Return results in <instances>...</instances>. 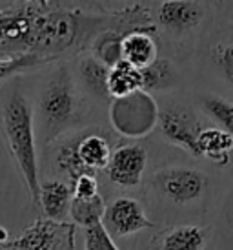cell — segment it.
Masks as SVG:
<instances>
[{"label": "cell", "mask_w": 233, "mask_h": 250, "mask_svg": "<svg viewBox=\"0 0 233 250\" xmlns=\"http://www.w3.org/2000/svg\"><path fill=\"white\" fill-rule=\"evenodd\" d=\"M7 239H11V237H9V232L0 225V250H4V243H6Z\"/></svg>", "instance_id": "25"}, {"label": "cell", "mask_w": 233, "mask_h": 250, "mask_svg": "<svg viewBox=\"0 0 233 250\" xmlns=\"http://www.w3.org/2000/svg\"><path fill=\"white\" fill-rule=\"evenodd\" d=\"M40 141L49 145L80 119V95L66 66H58L44 83L37 101Z\"/></svg>", "instance_id": "2"}, {"label": "cell", "mask_w": 233, "mask_h": 250, "mask_svg": "<svg viewBox=\"0 0 233 250\" xmlns=\"http://www.w3.org/2000/svg\"><path fill=\"white\" fill-rule=\"evenodd\" d=\"M153 187L166 199L188 205V203L199 201L208 188L206 174L184 167H168L155 172L153 175Z\"/></svg>", "instance_id": "6"}, {"label": "cell", "mask_w": 233, "mask_h": 250, "mask_svg": "<svg viewBox=\"0 0 233 250\" xmlns=\"http://www.w3.org/2000/svg\"><path fill=\"white\" fill-rule=\"evenodd\" d=\"M75 249V223L40 217L19 237L7 239L4 250H71Z\"/></svg>", "instance_id": "5"}, {"label": "cell", "mask_w": 233, "mask_h": 250, "mask_svg": "<svg viewBox=\"0 0 233 250\" xmlns=\"http://www.w3.org/2000/svg\"><path fill=\"white\" fill-rule=\"evenodd\" d=\"M71 199H73V188L68 183L58 179L40 183L39 207L42 208L46 217H51V219H66L69 215Z\"/></svg>", "instance_id": "11"}, {"label": "cell", "mask_w": 233, "mask_h": 250, "mask_svg": "<svg viewBox=\"0 0 233 250\" xmlns=\"http://www.w3.org/2000/svg\"><path fill=\"white\" fill-rule=\"evenodd\" d=\"M78 79L86 90L98 99L110 97L108 90V75H110V66H106L102 61H98L95 55H89L80 59L78 68H77Z\"/></svg>", "instance_id": "15"}, {"label": "cell", "mask_w": 233, "mask_h": 250, "mask_svg": "<svg viewBox=\"0 0 233 250\" xmlns=\"http://www.w3.org/2000/svg\"><path fill=\"white\" fill-rule=\"evenodd\" d=\"M217 64H219L220 71L224 73V77L228 79V83L233 84V44L222 46V48L219 49Z\"/></svg>", "instance_id": "24"}, {"label": "cell", "mask_w": 233, "mask_h": 250, "mask_svg": "<svg viewBox=\"0 0 233 250\" xmlns=\"http://www.w3.org/2000/svg\"><path fill=\"white\" fill-rule=\"evenodd\" d=\"M199 155H204L212 163L226 167L232 161L233 137L222 128H202L199 133Z\"/></svg>", "instance_id": "13"}, {"label": "cell", "mask_w": 233, "mask_h": 250, "mask_svg": "<svg viewBox=\"0 0 233 250\" xmlns=\"http://www.w3.org/2000/svg\"><path fill=\"white\" fill-rule=\"evenodd\" d=\"M0 125H2V133L6 139L7 150L26 183L31 203L35 207H39L40 177H39L35 115L31 103L19 88H13L2 101Z\"/></svg>", "instance_id": "1"}, {"label": "cell", "mask_w": 233, "mask_h": 250, "mask_svg": "<svg viewBox=\"0 0 233 250\" xmlns=\"http://www.w3.org/2000/svg\"><path fill=\"white\" fill-rule=\"evenodd\" d=\"M84 249L88 250H116L115 239L111 236L108 229L104 227L102 221L93 223L86 227V234H84Z\"/></svg>", "instance_id": "22"}, {"label": "cell", "mask_w": 233, "mask_h": 250, "mask_svg": "<svg viewBox=\"0 0 233 250\" xmlns=\"http://www.w3.org/2000/svg\"><path fill=\"white\" fill-rule=\"evenodd\" d=\"M158 115H160V108L157 101L144 88L131 91L122 97L111 99V126L124 137L138 139L151 133L158 125Z\"/></svg>", "instance_id": "4"}, {"label": "cell", "mask_w": 233, "mask_h": 250, "mask_svg": "<svg viewBox=\"0 0 233 250\" xmlns=\"http://www.w3.org/2000/svg\"><path fill=\"white\" fill-rule=\"evenodd\" d=\"M122 59L138 68H144L157 59V44L151 37V28L135 26L122 35Z\"/></svg>", "instance_id": "12"}, {"label": "cell", "mask_w": 233, "mask_h": 250, "mask_svg": "<svg viewBox=\"0 0 233 250\" xmlns=\"http://www.w3.org/2000/svg\"><path fill=\"white\" fill-rule=\"evenodd\" d=\"M148 165V152L142 145H122L111 152L106 174L118 187H137Z\"/></svg>", "instance_id": "9"}, {"label": "cell", "mask_w": 233, "mask_h": 250, "mask_svg": "<svg viewBox=\"0 0 233 250\" xmlns=\"http://www.w3.org/2000/svg\"><path fill=\"white\" fill-rule=\"evenodd\" d=\"M37 4H40V6H49V0H35Z\"/></svg>", "instance_id": "26"}, {"label": "cell", "mask_w": 233, "mask_h": 250, "mask_svg": "<svg viewBox=\"0 0 233 250\" xmlns=\"http://www.w3.org/2000/svg\"><path fill=\"white\" fill-rule=\"evenodd\" d=\"M73 197H91L98 194V183L95 174H82L71 181Z\"/></svg>", "instance_id": "23"}, {"label": "cell", "mask_w": 233, "mask_h": 250, "mask_svg": "<svg viewBox=\"0 0 233 250\" xmlns=\"http://www.w3.org/2000/svg\"><path fill=\"white\" fill-rule=\"evenodd\" d=\"M162 135L172 145L186 150L192 155H199V133L202 130L195 113L184 106H168L158 115Z\"/></svg>", "instance_id": "7"}, {"label": "cell", "mask_w": 233, "mask_h": 250, "mask_svg": "<svg viewBox=\"0 0 233 250\" xmlns=\"http://www.w3.org/2000/svg\"><path fill=\"white\" fill-rule=\"evenodd\" d=\"M204 108H206V111H208V115H210L222 130H226L233 137V104L232 103L220 97H206Z\"/></svg>", "instance_id": "21"}, {"label": "cell", "mask_w": 233, "mask_h": 250, "mask_svg": "<svg viewBox=\"0 0 233 250\" xmlns=\"http://www.w3.org/2000/svg\"><path fill=\"white\" fill-rule=\"evenodd\" d=\"M204 19L202 7L193 0H166L158 7V21L170 31H188L197 28Z\"/></svg>", "instance_id": "10"}, {"label": "cell", "mask_w": 233, "mask_h": 250, "mask_svg": "<svg viewBox=\"0 0 233 250\" xmlns=\"http://www.w3.org/2000/svg\"><path fill=\"white\" fill-rule=\"evenodd\" d=\"M144 84L142 79V68H138L130 61H118L115 66L110 68V75H108V90H110V97H122L128 95L131 91L140 90Z\"/></svg>", "instance_id": "14"}, {"label": "cell", "mask_w": 233, "mask_h": 250, "mask_svg": "<svg viewBox=\"0 0 233 250\" xmlns=\"http://www.w3.org/2000/svg\"><path fill=\"white\" fill-rule=\"evenodd\" d=\"M102 223L113 237H128L153 227L140 203L131 197H118L106 205Z\"/></svg>", "instance_id": "8"}, {"label": "cell", "mask_w": 233, "mask_h": 250, "mask_svg": "<svg viewBox=\"0 0 233 250\" xmlns=\"http://www.w3.org/2000/svg\"><path fill=\"white\" fill-rule=\"evenodd\" d=\"M53 62L48 57H40L37 53H22V55H4L0 57V83L15 75H20L35 68H40Z\"/></svg>", "instance_id": "19"}, {"label": "cell", "mask_w": 233, "mask_h": 250, "mask_svg": "<svg viewBox=\"0 0 233 250\" xmlns=\"http://www.w3.org/2000/svg\"><path fill=\"white\" fill-rule=\"evenodd\" d=\"M144 90H164L175 83V68L168 59H153L148 66L142 68Z\"/></svg>", "instance_id": "20"}, {"label": "cell", "mask_w": 233, "mask_h": 250, "mask_svg": "<svg viewBox=\"0 0 233 250\" xmlns=\"http://www.w3.org/2000/svg\"><path fill=\"white\" fill-rule=\"evenodd\" d=\"M111 157L110 141L98 132H82L69 137L55 152L58 172L68 175L69 181L82 174H97L106 170Z\"/></svg>", "instance_id": "3"}, {"label": "cell", "mask_w": 233, "mask_h": 250, "mask_svg": "<svg viewBox=\"0 0 233 250\" xmlns=\"http://www.w3.org/2000/svg\"><path fill=\"white\" fill-rule=\"evenodd\" d=\"M104 208L106 205L100 194H95L91 197H73L69 207V217L75 225H80L86 229L93 223L102 221Z\"/></svg>", "instance_id": "18"}, {"label": "cell", "mask_w": 233, "mask_h": 250, "mask_svg": "<svg viewBox=\"0 0 233 250\" xmlns=\"http://www.w3.org/2000/svg\"><path fill=\"white\" fill-rule=\"evenodd\" d=\"M122 35L116 29H100L91 42L93 55L102 61L106 66H115L118 61H122Z\"/></svg>", "instance_id": "16"}, {"label": "cell", "mask_w": 233, "mask_h": 250, "mask_svg": "<svg viewBox=\"0 0 233 250\" xmlns=\"http://www.w3.org/2000/svg\"><path fill=\"white\" fill-rule=\"evenodd\" d=\"M206 245V230L195 225H184L170 230L162 239L166 250H200Z\"/></svg>", "instance_id": "17"}]
</instances>
